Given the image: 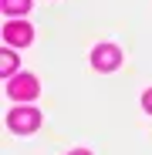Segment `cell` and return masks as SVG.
Segmentation results:
<instances>
[{"label": "cell", "instance_id": "obj_1", "mask_svg": "<svg viewBox=\"0 0 152 155\" xmlns=\"http://www.w3.org/2000/svg\"><path fill=\"white\" fill-rule=\"evenodd\" d=\"M7 125L14 128V132H20V135L37 132V125H41V111H37V108H14V111L7 115Z\"/></svg>", "mask_w": 152, "mask_h": 155}, {"label": "cell", "instance_id": "obj_7", "mask_svg": "<svg viewBox=\"0 0 152 155\" xmlns=\"http://www.w3.org/2000/svg\"><path fill=\"white\" fill-rule=\"evenodd\" d=\"M142 105H145V111H152V91H145V98H142Z\"/></svg>", "mask_w": 152, "mask_h": 155}, {"label": "cell", "instance_id": "obj_2", "mask_svg": "<svg viewBox=\"0 0 152 155\" xmlns=\"http://www.w3.org/2000/svg\"><path fill=\"white\" fill-rule=\"evenodd\" d=\"M37 91H41V88H37V78H34V74H14L10 84H7V94L17 98V101H31Z\"/></svg>", "mask_w": 152, "mask_h": 155}, {"label": "cell", "instance_id": "obj_4", "mask_svg": "<svg viewBox=\"0 0 152 155\" xmlns=\"http://www.w3.org/2000/svg\"><path fill=\"white\" fill-rule=\"evenodd\" d=\"M4 41L14 44V47H24V44L34 41V31H31V24H24V20H10V24H4Z\"/></svg>", "mask_w": 152, "mask_h": 155}, {"label": "cell", "instance_id": "obj_5", "mask_svg": "<svg viewBox=\"0 0 152 155\" xmlns=\"http://www.w3.org/2000/svg\"><path fill=\"white\" fill-rule=\"evenodd\" d=\"M0 7L7 14H27L31 10V0H0Z\"/></svg>", "mask_w": 152, "mask_h": 155}, {"label": "cell", "instance_id": "obj_8", "mask_svg": "<svg viewBox=\"0 0 152 155\" xmlns=\"http://www.w3.org/2000/svg\"><path fill=\"white\" fill-rule=\"evenodd\" d=\"M71 155H91V152H85V148H78V152H71Z\"/></svg>", "mask_w": 152, "mask_h": 155}, {"label": "cell", "instance_id": "obj_3", "mask_svg": "<svg viewBox=\"0 0 152 155\" xmlns=\"http://www.w3.org/2000/svg\"><path fill=\"white\" fill-rule=\"evenodd\" d=\"M91 64H95L98 71H115V68L122 64V51L112 47V44H101V47L91 51Z\"/></svg>", "mask_w": 152, "mask_h": 155}, {"label": "cell", "instance_id": "obj_6", "mask_svg": "<svg viewBox=\"0 0 152 155\" xmlns=\"http://www.w3.org/2000/svg\"><path fill=\"white\" fill-rule=\"evenodd\" d=\"M0 71H4L7 78H14V74H17V58L10 54V51H4V54H0Z\"/></svg>", "mask_w": 152, "mask_h": 155}]
</instances>
